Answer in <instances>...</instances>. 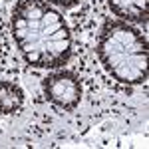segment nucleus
<instances>
[{
	"label": "nucleus",
	"instance_id": "nucleus-4",
	"mask_svg": "<svg viewBox=\"0 0 149 149\" xmlns=\"http://www.w3.org/2000/svg\"><path fill=\"white\" fill-rule=\"evenodd\" d=\"M109 10L127 22H147V0H105Z\"/></svg>",
	"mask_w": 149,
	"mask_h": 149
},
{
	"label": "nucleus",
	"instance_id": "nucleus-3",
	"mask_svg": "<svg viewBox=\"0 0 149 149\" xmlns=\"http://www.w3.org/2000/svg\"><path fill=\"white\" fill-rule=\"evenodd\" d=\"M44 95L62 111L76 109L81 102V81L74 72H56L44 80Z\"/></svg>",
	"mask_w": 149,
	"mask_h": 149
},
{
	"label": "nucleus",
	"instance_id": "nucleus-5",
	"mask_svg": "<svg viewBox=\"0 0 149 149\" xmlns=\"http://www.w3.org/2000/svg\"><path fill=\"white\" fill-rule=\"evenodd\" d=\"M24 107V92L14 81L0 80V113L12 115Z\"/></svg>",
	"mask_w": 149,
	"mask_h": 149
},
{
	"label": "nucleus",
	"instance_id": "nucleus-1",
	"mask_svg": "<svg viewBox=\"0 0 149 149\" xmlns=\"http://www.w3.org/2000/svg\"><path fill=\"white\" fill-rule=\"evenodd\" d=\"M12 38L34 68H62L72 58V32L66 18L46 0H18L12 8Z\"/></svg>",
	"mask_w": 149,
	"mask_h": 149
},
{
	"label": "nucleus",
	"instance_id": "nucleus-6",
	"mask_svg": "<svg viewBox=\"0 0 149 149\" xmlns=\"http://www.w3.org/2000/svg\"><path fill=\"white\" fill-rule=\"evenodd\" d=\"M81 0H48V4H56V6H62V8H76Z\"/></svg>",
	"mask_w": 149,
	"mask_h": 149
},
{
	"label": "nucleus",
	"instance_id": "nucleus-2",
	"mask_svg": "<svg viewBox=\"0 0 149 149\" xmlns=\"http://www.w3.org/2000/svg\"><path fill=\"white\" fill-rule=\"evenodd\" d=\"M97 58L119 84L139 86L147 80V38L127 22L107 20L102 26Z\"/></svg>",
	"mask_w": 149,
	"mask_h": 149
}]
</instances>
